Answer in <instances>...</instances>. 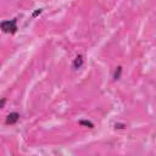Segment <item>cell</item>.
Masks as SVG:
<instances>
[{"mask_svg": "<svg viewBox=\"0 0 156 156\" xmlns=\"http://www.w3.org/2000/svg\"><path fill=\"white\" fill-rule=\"evenodd\" d=\"M2 29L6 33H15L17 31V21L10 20V21L2 22Z\"/></svg>", "mask_w": 156, "mask_h": 156, "instance_id": "obj_1", "label": "cell"}, {"mask_svg": "<svg viewBox=\"0 0 156 156\" xmlns=\"http://www.w3.org/2000/svg\"><path fill=\"white\" fill-rule=\"evenodd\" d=\"M18 120H20V115L17 112H11L6 117V124H15Z\"/></svg>", "mask_w": 156, "mask_h": 156, "instance_id": "obj_2", "label": "cell"}, {"mask_svg": "<svg viewBox=\"0 0 156 156\" xmlns=\"http://www.w3.org/2000/svg\"><path fill=\"white\" fill-rule=\"evenodd\" d=\"M83 62H84L83 56H82V55H78V56L75 59V61H73V69H75V70L81 69L82 66H83Z\"/></svg>", "mask_w": 156, "mask_h": 156, "instance_id": "obj_3", "label": "cell"}, {"mask_svg": "<svg viewBox=\"0 0 156 156\" xmlns=\"http://www.w3.org/2000/svg\"><path fill=\"white\" fill-rule=\"evenodd\" d=\"M79 124H81V126H85V127H88V128H94V123L90 122V121H87V120L79 121Z\"/></svg>", "mask_w": 156, "mask_h": 156, "instance_id": "obj_4", "label": "cell"}, {"mask_svg": "<svg viewBox=\"0 0 156 156\" xmlns=\"http://www.w3.org/2000/svg\"><path fill=\"white\" fill-rule=\"evenodd\" d=\"M121 73H122V67H120V66H118V67L116 69V71H115V75H114V78L117 81V79H120L121 78Z\"/></svg>", "mask_w": 156, "mask_h": 156, "instance_id": "obj_5", "label": "cell"}, {"mask_svg": "<svg viewBox=\"0 0 156 156\" xmlns=\"http://www.w3.org/2000/svg\"><path fill=\"white\" fill-rule=\"evenodd\" d=\"M40 14H41V9H38V10L33 14V17H37V16H38V15H40Z\"/></svg>", "mask_w": 156, "mask_h": 156, "instance_id": "obj_6", "label": "cell"}, {"mask_svg": "<svg viewBox=\"0 0 156 156\" xmlns=\"http://www.w3.org/2000/svg\"><path fill=\"white\" fill-rule=\"evenodd\" d=\"M115 127H116V128H120V129H123L126 126H124V124H121V123H116V126H115Z\"/></svg>", "mask_w": 156, "mask_h": 156, "instance_id": "obj_7", "label": "cell"}]
</instances>
